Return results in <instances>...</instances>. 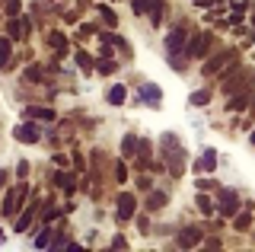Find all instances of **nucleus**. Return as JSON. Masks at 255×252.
Here are the masks:
<instances>
[{"label": "nucleus", "mask_w": 255, "mask_h": 252, "mask_svg": "<svg viewBox=\"0 0 255 252\" xmlns=\"http://www.w3.org/2000/svg\"><path fill=\"white\" fill-rule=\"evenodd\" d=\"M214 160H217V153H214V150H204L201 156H198L195 169L198 172H214V169H217V163H214Z\"/></svg>", "instance_id": "f257e3e1"}, {"label": "nucleus", "mask_w": 255, "mask_h": 252, "mask_svg": "<svg viewBox=\"0 0 255 252\" xmlns=\"http://www.w3.org/2000/svg\"><path fill=\"white\" fill-rule=\"evenodd\" d=\"M16 140H22V144H35V140H38V131L22 125V128H16Z\"/></svg>", "instance_id": "f03ea898"}, {"label": "nucleus", "mask_w": 255, "mask_h": 252, "mask_svg": "<svg viewBox=\"0 0 255 252\" xmlns=\"http://www.w3.org/2000/svg\"><path fill=\"white\" fill-rule=\"evenodd\" d=\"M233 208H236V195H233V192H223L220 211H223V214H233Z\"/></svg>", "instance_id": "7ed1b4c3"}, {"label": "nucleus", "mask_w": 255, "mask_h": 252, "mask_svg": "<svg viewBox=\"0 0 255 252\" xmlns=\"http://www.w3.org/2000/svg\"><path fill=\"white\" fill-rule=\"evenodd\" d=\"M22 115H32V118H51V112H48V109H22Z\"/></svg>", "instance_id": "20e7f679"}, {"label": "nucleus", "mask_w": 255, "mask_h": 252, "mask_svg": "<svg viewBox=\"0 0 255 252\" xmlns=\"http://www.w3.org/2000/svg\"><path fill=\"white\" fill-rule=\"evenodd\" d=\"M131 211H134V201L125 195V198H122V214H118V217H131Z\"/></svg>", "instance_id": "39448f33"}, {"label": "nucleus", "mask_w": 255, "mask_h": 252, "mask_svg": "<svg viewBox=\"0 0 255 252\" xmlns=\"http://www.w3.org/2000/svg\"><path fill=\"white\" fill-rule=\"evenodd\" d=\"M122 99H125V90H122V86L109 93V102H115V106H118V102H122Z\"/></svg>", "instance_id": "423d86ee"}, {"label": "nucleus", "mask_w": 255, "mask_h": 252, "mask_svg": "<svg viewBox=\"0 0 255 252\" xmlns=\"http://www.w3.org/2000/svg\"><path fill=\"white\" fill-rule=\"evenodd\" d=\"M207 99H211L207 93H195V96H191V102H195V106H207Z\"/></svg>", "instance_id": "0eeeda50"}, {"label": "nucleus", "mask_w": 255, "mask_h": 252, "mask_svg": "<svg viewBox=\"0 0 255 252\" xmlns=\"http://www.w3.org/2000/svg\"><path fill=\"white\" fill-rule=\"evenodd\" d=\"M6 54H10V45H6V42H0V67L6 64Z\"/></svg>", "instance_id": "6e6552de"}, {"label": "nucleus", "mask_w": 255, "mask_h": 252, "mask_svg": "<svg viewBox=\"0 0 255 252\" xmlns=\"http://www.w3.org/2000/svg\"><path fill=\"white\" fill-rule=\"evenodd\" d=\"M122 150H125V153H134V137H125V140H122Z\"/></svg>", "instance_id": "1a4fd4ad"}, {"label": "nucleus", "mask_w": 255, "mask_h": 252, "mask_svg": "<svg viewBox=\"0 0 255 252\" xmlns=\"http://www.w3.org/2000/svg\"><path fill=\"white\" fill-rule=\"evenodd\" d=\"M3 182H6V172H3V169H0V185H3Z\"/></svg>", "instance_id": "9d476101"}, {"label": "nucleus", "mask_w": 255, "mask_h": 252, "mask_svg": "<svg viewBox=\"0 0 255 252\" xmlns=\"http://www.w3.org/2000/svg\"><path fill=\"white\" fill-rule=\"evenodd\" d=\"M3 240H6V236H3V230H0V243H3Z\"/></svg>", "instance_id": "9b49d317"}]
</instances>
